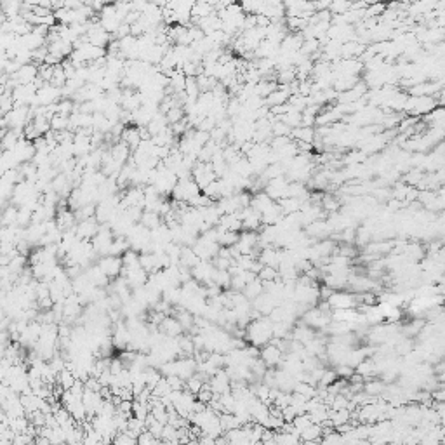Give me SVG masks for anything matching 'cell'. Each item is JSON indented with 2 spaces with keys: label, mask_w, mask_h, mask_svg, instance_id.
Returning <instances> with one entry per match:
<instances>
[{
  "label": "cell",
  "mask_w": 445,
  "mask_h": 445,
  "mask_svg": "<svg viewBox=\"0 0 445 445\" xmlns=\"http://www.w3.org/2000/svg\"><path fill=\"white\" fill-rule=\"evenodd\" d=\"M263 292H265V282L259 280V278H256V280H252L251 283H247V287L244 289V296L249 301H254V299L259 298Z\"/></svg>",
  "instance_id": "13"
},
{
  "label": "cell",
  "mask_w": 445,
  "mask_h": 445,
  "mask_svg": "<svg viewBox=\"0 0 445 445\" xmlns=\"http://www.w3.org/2000/svg\"><path fill=\"white\" fill-rule=\"evenodd\" d=\"M77 376L73 374V372L71 371H63L61 374H58V384L59 386H61L63 389H65V391H68V389H71L75 386V383H77Z\"/></svg>",
  "instance_id": "18"
},
{
  "label": "cell",
  "mask_w": 445,
  "mask_h": 445,
  "mask_svg": "<svg viewBox=\"0 0 445 445\" xmlns=\"http://www.w3.org/2000/svg\"><path fill=\"white\" fill-rule=\"evenodd\" d=\"M200 193H202L200 186L195 183L193 177H186V179L177 181L174 192H172V198H174L176 202H185L190 205L192 200H195Z\"/></svg>",
  "instance_id": "2"
},
{
  "label": "cell",
  "mask_w": 445,
  "mask_h": 445,
  "mask_svg": "<svg viewBox=\"0 0 445 445\" xmlns=\"http://www.w3.org/2000/svg\"><path fill=\"white\" fill-rule=\"evenodd\" d=\"M101 230V224L97 223L96 218H91V219H86V221H78L77 226H75V233L80 240H89L91 242L92 239L99 233Z\"/></svg>",
  "instance_id": "7"
},
{
  "label": "cell",
  "mask_w": 445,
  "mask_h": 445,
  "mask_svg": "<svg viewBox=\"0 0 445 445\" xmlns=\"http://www.w3.org/2000/svg\"><path fill=\"white\" fill-rule=\"evenodd\" d=\"M311 425H313V421H311V417L308 416V414H301V416H298L294 421H292V426L296 428V431L299 433V436H301V433H303L304 430H308Z\"/></svg>",
  "instance_id": "23"
},
{
  "label": "cell",
  "mask_w": 445,
  "mask_h": 445,
  "mask_svg": "<svg viewBox=\"0 0 445 445\" xmlns=\"http://www.w3.org/2000/svg\"><path fill=\"white\" fill-rule=\"evenodd\" d=\"M214 283L221 289H228L231 285V275L226 270H216L214 275Z\"/></svg>",
  "instance_id": "22"
},
{
  "label": "cell",
  "mask_w": 445,
  "mask_h": 445,
  "mask_svg": "<svg viewBox=\"0 0 445 445\" xmlns=\"http://www.w3.org/2000/svg\"><path fill=\"white\" fill-rule=\"evenodd\" d=\"M113 445H138V438L130 436L129 433H118L115 438H113Z\"/></svg>",
  "instance_id": "24"
},
{
  "label": "cell",
  "mask_w": 445,
  "mask_h": 445,
  "mask_svg": "<svg viewBox=\"0 0 445 445\" xmlns=\"http://www.w3.org/2000/svg\"><path fill=\"white\" fill-rule=\"evenodd\" d=\"M86 275L89 277V280H91V283L94 287H104V285H108V282H110V278L104 275V271L99 268L97 263L92 266H89V268L86 270Z\"/></svg>",
  "instance_id": "10"
},
{
  "label": "cell",
  "mask_w": 445,
  "mask_h": 445,
  "mask_svg": "<svg viewBox=\"0 0 445 445\" xmlns=\"http://www.w3.org/2000/svg\"><path fill=\"white\" fill-rule=\"evenodd\" d=\"M84 39H86L89 44L96 45V47H101V49H107V47H110V44H112V35L101 27L99 21H94V24H92L91 30H89V33L84 37Z\"/></svg>",
  "instance_id": "4"
},
{
  "label": "cell",
  "mask_w": 445,
  "mask_h": 445,
  "mask_svg": "<svg viewBox=\"0 0 445 445\" xmlns=\"http://www.w3.org/2000/svg\"><path fill=\"white\" fill-rule=\"evenodd\" d=\"M97 21H99L101 27L107 30L112 37L115 35L117 30L122 27V23H125V21L120 18V14L117 12L115 4H112V6L107 4V6H104V9L99 12V19H97Z\"/></svg>",
  "instance_id": "3"
},
{
  "label": "cell",
  "mask_w": 445,
  "mask_h": 445,
  "mask_svg": "<svg viewBox=\"0 0 445 445\" xmlns=\"http://www.w3.org/2000/svg\"><path fill=\"white\" fill-rule=\"evenodd\" d=\"M200 445H216V438H213V436H205L203 435L200 438Z\"/></svg>",
  "instance_id": "27"
},
{
  "label": "cell",
  "mask_w": 445,
  "mask_h": 445,
  "mask_svg": "<svg viewBox=\"0 0 445 445\" xmlns=\"http://www.w3.org/2000/svg\"><path fill=\"white\" fill-rule=\"evenodd\" d=\"M273 337V322L268 317L254 320L247 327V339L252 343V346H265L268 345Z\"/></svg>",
  "instance_id": "1"
},
{
  "label": "cell",
  "mask_w": 445,
  "mask_h": 445,
  "mask_svg": "<svg viewBox=\"0 0 445 445\" xmlns=\"http://www.w3.org/2000/svg\"><path fill=\"white\" fill-rule=\"evenodd\" d=\"M257 278L263 282H277L280 280V273H278V268H273V266H263L261 271L257 273Z\"/></svg>",
  "instance_id": "20"
},
{
  "label": "cell",
  "mask_w": 445,
  "mask_h": 445,
  "mask_svg": "<svg viewBox=\"0 0 445 445\" xmlns=\"http://www.w3.org/2000/svg\"><path fill=\"white\" fill-rule=\"evenodd\" d=\"M18 207L16 205H7L6 209H4V214H2V223L4 226H16L18 224Z\"/></svg>",
  "instance_id": "19"
},
{
  "label": "cell",
  "mask_w": 445,
  "mask_h": 445,
  "mask_svg": "<svg viewBox=\"0 0 445 445\" xmlns=\"http://www.w3.org/2000/svg\"><path fill=\"white\" fill-rule=\"evenodd\" d=\"M336 374L341 376V378H345V379H350L351 376L355 374V369L350 367V365H337L336 367Z\"/></svg>",
  "instance_id": "26"
},
{
  "label": "cell",
  "mask_w": 445,
  "mask_h": 445,
  "mask_svg": "<svg viewBox=\"0 0 445 445\" xmlns=\"http://www.w3.org/2000/svg\"><path fill=\"white\" fill-rule=\"evenodd\" d=\"M296 139H298L299 143H310L313 141V138H315V130L311 129V127H306V125H301L298 127V129H292V134Z\"/></svg>",
  "instance_id": "16"
},
{
  "label": "cell",
  "mask_w": 445,
  "mask_h": 445,
  "mask_svg": "<svg viewBox=\"0 0 445 445\" xmlns=\"http://www.w3.org/2000/svg\"><path fill=\"white\" fill-rule=\"evenodd\" d=\"M141 224L151 231V230H155V228H159L160 224H164V219H162V216H160L159 213L145 211V213H143V218H141Z\"/></svg>",
  "instance_id": "14"
},
{
  "label": "cell",
  "mask_w": 445,
  "mask_h": 445,
  "mask_svg": "<svg viewBox=\"0 0 445 445\" xmlns=\"http://www.w3.org/2000/svg\"><path fill=\"white\" fill-rule=\"evenodd\" d=\"M261 360L266 363L268 367H275L278 363L283 362L282 358V350L275 345H266L265 348L261 350Z\"/></svg>",
  "instance_id": "8"
},
{
  "label": "cell",
  "mask_w": 445,
  "mask_h": 445,
  "mask_svg": "<svg viewBox=\"0 0 445 445\" xmlns=\"http://www.w3.org/2000/svg\"><path fill=\"white\" fill-rule=\"evenodd\" d=\"M129 151H130V148L122 141L115 143V145L110 148V155H112V159L115 160L118 165H122V167H124V165L127 164V160H129Z\"/></svg>",
  "instance_id": "12"
},
{
  "label": "cell",
  "mask_w": 445,
  "mask_h": 445,
  "mask_svg": "<svg viewBox=\"0 0 445 445\" xmlns=\"http://www.w3.org/2000/svg\"><path fill=\"white\" fill-rule=\"evenodd\" d=\"M322 436H324V430H322L320 425H313L304 430L301 433V442H322Z\"/></svg>",
  "instance_id": "15"
},
{
  "label": "cell",
  "mask_w": 445,
  "mask_h": 445,
  "mask_svg": "<svg viewBox=\"0 0 445 445\" xmlns=\"http://www.w3.org/2000/svg\"><path fill=\"white\" fill-rule=\"evenodd\" d=\"M97 265H99V268L104 271V275H107L110 280H115V278H118V275L124 271V261H122V257H117V256L99 257Z\"/></svg>",
  "instance_id": "5"
},
{
  "label": "cell",
  "mask_w": 445,
  "mask_h": 445,
  "mask_svg": "<svg viewBox=\"0 0 445 445\" xmlns=\"http://www.w3.org/2000/svg\"><path fill=\"white\" fill-rule=\"evenodd\" d=\"M320 445H346L345 442V436H343L339 431L336 430H325L324 431V436H322V442Z\"/></svg>",
  "instance_id": "17"
},
{
  "label": "cell",
  "mask_w": 445,
  "mask_h": 445,
  "mask_svg": "<svg viewBox=\"0 0 445 445\" xmlns=\"http://www.w3.org/2000/svg\"><path fill=\"white\" fill-rule=\"evenodd\" d=\"M209 386L214 391V395H224V393L231 391V378L228 376L226 371H218L213 378L209 379Z\"/></svg>",
  "instance_id": "6"
},
{
  "label": "cell",
  "mask_w": 445,
  "mask_h": 445,
  "mask_svg": "<svg viewBox=\"0 0 445 445\" xmlns=\"http://www.w3.org/2000/svg\"><path fill=\"white\" fill-rule=\"evenodd\" d=\"M219 228L226 231H237L240 233V230H244L242 219H240V214H226L221 218L219 221Z\"/></svg>",
  "instance_id": "11"
},
{
  "label": "cell",
  "mask_w": 445,
  "mask_h": 445,
  "mask_svg": "<svg viewBox=\"0 0 445 445\" xmlns=\"http://www.w3.org/2000/svg\"><path fill=\"white\" fill-rule=\"evenodd\" d=\"M160 438H156L155 435H151L150 431H145V433H141L138 436V445H156V442H159Z\"/></svg>",
  "instance_id": "25"
},
{
  "label": "cell",
  "mask_w": 445,
  "mask_h": 445,
  "mask_svg": "<svg viewBox=\"0 0 445 445\" xmlns=\"http://www.w3.org/2000/svg\"><path fill=\"white\" fill-rule=\"evenodd\" d=\"M50 127H53L54 133H63V130H70V117L68 115H56L50 120Z\"/></svg>",
  "instance_id": "21"
},
{
  "label": "cell",
  "mask_w": 445,
  "mask_h": 445,
  "mask_svg": "<svg viewBox=\"0 0 445 445\" xmlns=\"http://www.w3.org/2000/svg\"><path fill=\"white\" fill-rule=\"evenodd\" d=\"M160 332L165 334L167 337H179L183 334V325L177 319H172V317H165L162 320V324L159 325Z\"/></svg>",
  "instance_id": "9"
}]
</instances>
